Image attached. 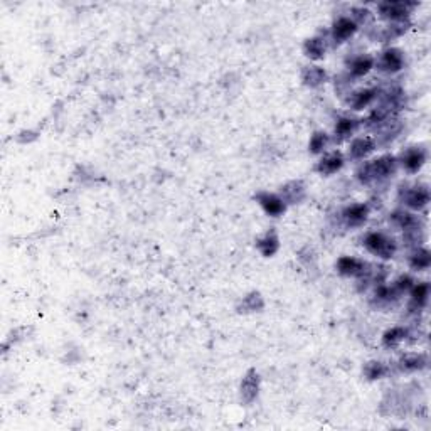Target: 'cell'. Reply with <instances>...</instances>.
<instances>
[{"label":"cell","mask_w":431,"mask_h":431,"mask_svg":"<svg viewBox=\"0 0 431 431\" xmlns=\"http://www.w3.org/2000/svg\"><path fill=\"white\" fill-rule=\"evenodd\" d=\"M410 337V327L406 325H395L384 330L381 335V344L384 349H397L401 344H405Z\"/></svg>","instance_id":"obj_26"},{"label":"cell","mask_w":431,"mask_h":431,"mask_svg":"<svg viewBox=\"0 0 431 431\" xmlns=\"http://www.w3.org/2000/svg\"><path fill=\"white\" fill-rule=\"evenodd\" d=\"M397 162H400V168H402L406 174L415 176L421 172V168L428 162V150L423 145H411L397 156Z\"/></svg>","instance_id":"obj_8"},{"label":"cell","mask_w":431,"mask_h":431,"mask_svg":"<svg viewBox=\"0 0 431 431\" xmlns=\"http://www.w3.org/2000/svg\"><path fill=\"white\" fill-rule=\"evenodd\" d=\"M265 308V298L260 292H250L240 300L236 305L238 313H255L261 312Z\"/></svg>","instance_id":"obj_30"},{"label":"cell","mask_w":431,"mask_h":431,"mask_svg":"<svg viewBox=\"0 0 431 431\" xmlns=\"http://www.w3.org/2000/svg\"><path fill=\"white\" fill-rule=\"evenodd\" d=\"M260 390H261V377L260 372L256 369H248L245 376H243L241 382H240V400L245 405H253L260 396Z\"/></svg>","instance_id":"obj_18"},{"label":"cell","mask_w":431,"mask_h":431,"mask_svg":"<svg viewBox=\"0 0 431 431\" xmlns=\"http://www.w3.org/2000/svg\"><path fill=\"white\" fill-rule=\"evenodd\" d=\"M374 64H376V56L369 53L349 56V58L345 59V81L349 83L350 79L365 78L374 69Z\"/></svg>","instance_id":"obj_11"},{"label":"cell","mask_w":431,"mask_h":431,"mask_svg":"<svg viewBox=\"0 0 431 431\" xmlns=\"http://www.w3.org/2000/svg\"><path fill=\"white\" fill-rule=\"evenodd\" d=\"M360 243H362L365 251L382 261L392 260L397 255V250H400L396 238L384 231H379V229H371V231L364 233Z\"/></svg>","instance_id":"obj_3"},{"label":"cell","mask_w":431,"mask_h":431,"mask_svg":"<svg viewBox=\"0 0 431 431\" xmlns=\"http://www.w3.org/2000/svg\"><path fill=\"white\" fill-rule=\"evenodd\" d=\"M430 283L428 282H415L410 293V302H407V312L411 315H418L428 307L430 303Z\"/></svg>","instance_id":"obj_20"},{"label":"cell","mask_w":431,"mask_h":431,"mask_svg":"<svg viewBox=\"0 0 431 431\" xmlns=\"http://www.w3.org/2000/svg\"><path fill=\"white\" fill-rule=\"evenodd\" d=\"M381 88L379 86H362L358 90L349 91L345 98V105L350 111H362L365 108L372 106L379 100Z\"/></svg>","instance_id":"obj_14"},{"label":"cell","mask_w":431,"mask_h":431,"mask_svg":"<svg viewBox=\"0 0 431 431\" xmlns=\"http://www.w3.org/2000/svg\"><path fill=\"white\" fill-rule=\"evenodd\" d=\"M400 171V162L395 153H382L371 161H364L355 168L354 177L360 186H376L391 181Z\"/></svg>","instance_id":"obj_1"},{"label":"cell","mask_w":431,"mask_h":431,"mask_svg":"<svg viewBox=\"0 0 431 431\" xmlns=\"http://www.w3.org/2000/svg\"><path fill=\"white\" fill-rule=\"evenodd\" d=\"M329 71L320 66V64L308 63L300 71V79H302L303 86L310 88V90H317V88L323 86V84L329 81Z\"/></svg>","instance_id":"obj_22"},{"label":"cell","mask_w":431,"mask_h":431,"mask_svg":"<svg viewBox=\"0 0 431 431\" xmlns=\"http://www.w3.org/2000/svg\"><path fill=\"white\" fill-rule=\"evenodd\" d=\"M406 68V56L405 51L395 46L384 48L381 53L376 56V64L374 69H377L379 73L387 74V76H395V74L401 73Z\"/></svg>","instance_id":"obj_6"},{"label":"cell","mask_w":431,"mask_h":431,"mask_svg":"<svg viewBox=\"0 0 431 431\" xmlns=\"http://www.w3.org/2000/svg\"><path fill=\"white\" fill-rule=\"evenodd\" d=\"M369 216H371L369 203H354L339 211V223L345 229H358L367 223Z\"/></svg>","instance_id":"obj_10"},{"label":"cell","mask_w":431,"mask_h":431,"mask_svg":"<svg viewBox=\"0 0 431 431\" xmlns=\"http://www.w3.org/2000/svg\"><path fill=\"white\" fill-rule=\"evenodd\" d=\"M415 276L413 275H410V273H401L400 276H397V278L395 280V282H391L392 283V287L396 288V292L400 293V295H406L407 292H410L411 290V287H413L415 285Z\"/></svg>","instance_id":"obj_32"},{"label":"cell","mask_w":431,"mask_h":431,"mask_svg":"<svg viewBox=\"0 0 431 431\" xmlns=\"http://www.w3.org/2000/svg\"><path fill=\"white\" fill-rule=\"evenodd\" d=\"M345 162H348V158H345V153L342 152V150L339 148L327 150V152L322 153L320 158L317 161L313 171L322 177H330V176H335L337 172H340L342 168H344Z\"/></svg>","instance_id":"obj_16"},{"label":"cell","mask_w":431,"mask_h":431,"mask_svg":"<svg viewBox=\"0 0 431 431\" xmlns=\"http://www.w3.org/2000/svg\"><path fill=\"white\" fill-rule=\"evenodd\" d=\"M390 223L392 226H396L400 231H402V236L411 245L420 246L421 238H423L425 221L418 213L407 211L405 208H397L390 214Z\"/></svg>","instance_id":"obj_2"},{"label":"cell","mask_w":431,"mask_h":431,"mask_svg":"<svg viewBox=\"0 0 431 431\" xmlns=\"http://www.w3.org/2000/svg\"><path fill=\"white\" fill-rule=\"evenodd\" d=\"M391 374V365L384 360H377V359H371L367 362H364L362 365V376L367 379V381H381V379H386Z\"/></svg>","instance_id":"obj_28"},{"label":"cell","mask_w":431,"mask_h":431,"mask_svg":"<svg viewBox=\"0 0 431 431\" xmlns=\"http://www.w3.org/2000/svg\"><path fill=\"white\" fill-rule=\"evenodd\" d=\"M396 371L401 374H415L425 371L430 365V358L426 353H405L396 360Z\"/></svg>","instance_id":"obj_19"},{"label":"cell","mask_w":431,"mask_h":431,"mask_svg":"<svg viewBox=\"0 0 431 431\" xmlns=\"http://www.w3.org/2000/svg\"><path fill=\"white\" fill-rule=\"evenodd\" d=\"M397 201L401 208L413 213H421L431 203L430 186L418 182V184H402L397 191Z\"/></svg>","instance_id":"obj_4"},{"label":"cell","mask_w":431,"mask_h":431,"mask_svg":"<svg viewBox=\"0 0 431 431\" xmlns=\"http://www.w3.org/2000/svg\"><path fill=\"white\" fill-rule=\"evenodd\" d=\"M407 266L411 271H426L431 266V251L426 246H415L407 255Z\"/></svg>","instance_id":"obj_27"},{"label":"cell","mask_w":431,"mask_h":431,"mask_svg":"<svg viewBox=\"0 0 431 431\" xmlns=\"http://www.w3.org/2000/svg\"><path fill=\"white\" fill-rule=\"evenodd\" d=\"M402 298V295L396 292V288L392 287V283H376L374 287L372 297H371V307L377 308V310H382V308H390L392 305H396L397 302Z\"/></svg>","instance_id":"obj_17"},{"label":"cell","mask_w":431,"mask_h":431,"mask_svg":"<svg viewBox=\"0 0 431 431\" xmlns=\"http://www.w3.org/2000/svg\"><path fill=\"white\" fill-rule=\"evenodd\" d=\"M280 198L285 201L287 206H298L307 199V184L302 179H293L285 182L278 191Z\"/></svg>","instance_id":"obj_21"},{"label":"cell","mask_w":431,"mask_h":431,"mask_svg":"<svg viewBox=\"0 0 431 431\" xmlns=\"http://www.w3.org/2000/svg\"><path fill=\"white\" fill-rule=\"evenodd\" d=\"M253 199L256 201V204L260 206L261 211L268 216V218L278 219L287 213L288 206L285 204V201L280 198L278 192H270V191H258Z\"/></svg>","instance_id":"obj_15"},{"label":"cell","mask_w":431,"mask_h":431,"mask_svg":"<svg viewBox=\"0 0 431 431\" xmlns=\"http://www.w3.org/2000/svg\"><path fill=\"white\" fill-rule=\"evenodd\" d=\"M360 128H362V118L350 113L339 115L335 118L334 132L330 135L332 143H342L345 140H350Z\"/></svg>","instance_id":"obj_13"},{"label":"cell","mask_w":431,"mask_h":431,"mask_svg":"<svg viewBox=\"0 0 431 431\" xmlns=\"http://www.w3.org/2000/svg\"><path fill=\"white\" fill-rule=\"evenodd\" d=\"M401 130H402V123H401V120L397 118H391V120H387L386 123H382L381 126H379V128H376L374 130V132H376V135H374V138H376V142H377V147H386V145H390L392 140L395 138H397V135L401 133Z\"/></svg>","instance_id":"obj_25"},{"label":"cell","mask_w":431,"mask_h":431,"mask_svg":"<svg viewBox=\"0 0 431 431\" xmlns=\"http://www.w3.org/2000/svg\"><path fill=\"white\" fill-rule=\"evenodd\" d=\"M410 27V22H400V24H387L384 27L376 29V41L379 42H390L392 39L401 37Z\"/></svg>","instance_id":"obj_31"},{"label":"cell","mask_w":431,"mask_h":431,"mask_svg":"<svg viewBox=\"0 0 431 431\" xmlns=\"http://www.w3.org/2000/svg\"><path fill=\"white\" fill-rule=\"evenodd\" d=\"M327 49H329V39L322 34L308 37V39L303 41L302 44L303 56H305L310 63H318V61L325 59Z\"/></svg>","instance_id":"obj_23"},{"label":"cell","mask_w":431,"mask_h":431,"mask_svg":"<svg viewBox=\"0 0 431 431\" xmlns=\"http://www.w3.org/2000/svg\"><path fill=\"white\" fill-rule=\"evenodd\" d=\"M377 150V142L374 135H359L349 140V148L345 158L353 162H364Z\"/></svg>","instance_id":"obj_12"},{"label":"cell","mask_w":431,"mask_h":431,"mask_svg":"<svg viewBox=\"0 0 431 431\" xmlns=\"http://www.w3.org/2000/svg\"><path fill=\"white\" fill-rule=\"evenodd\" d=\"M359 31V24L354 21L350 16H339L337 19H334V22H332L330 31H329V44H332L335 48H339V46L345 44V42L353 39V37L358 34Z\"/></svg>","instance_id":"obj_9"},{"label":"cell","mask_w":431,"mask_h":431,"mask_svg":"<svg viewBox=\"0 0 431 431\" xmlns=\"http://www.w3.org/2000/svg\"><path fill=\"white\" fill-rule=\"evenodd\" d=\"M255 248L263 258H273L276 253L280 251V248H282V243H280V236L278 233H276V229L270 228L268 231L261 234L260 238H256Z\"/></svg>","instance_id":"obj_24"},{"label":"cell","mask_w":431,"mask_h":431,"mask_svg":"<svg viewBox=\"0 0 431 431\" xmlns=\"http://www.w3.org/2000/svg\"><path fill=\"white\" fill-rule=\"evenodd\" d=\"M335 271L344 278L355 280H367L372 275V266L362 258L344 255L335 261Z\"/></svg>","instance_id":"obj_7"},{"label":"cell","mask_w":431,"mask_h":431,"mask_svg":"<svg viewBox=\"0 0 431 431\" xmlns=\"http://www.w3.org/2000/svg\"><path fill=\"white\" fill-rule=\"evenodd\" d=\"M418 6V2H410V0H384L377 4L376 12L377 17L386 21L387 24H400V22H410L411 14Z\"/></svg>","instance_id":"obj_5"},{"label":"cell","mask_w":431,"mask_h":431,"mask_svg":"<svg viewBox=\"0 0 431 431\" xmlns=\"http://www.w3.org/2000/svg\"><path fill=\"white\" fill-rule=\"evenodd\" d=\"M332 145V137L329 132L325 130H315L308 138V153L312 156H322V153L327 152Z\"/></svg>","instance_id":"obj_29"}]
</instances>
